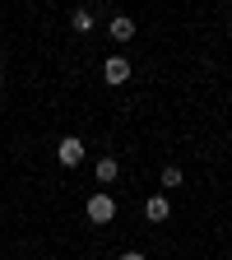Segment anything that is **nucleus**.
<instances>
[{
	"instance_id": "obj_1",
	"label": "nucleus",
	"mask_w": 232,
	"mask_h": 260,
	"mask_svg": "<svg viewBox=\"0 0 232 260\" xmlns=\"http://www.w3.org/2000/svg\"><path fill=\"white\" fill-rule=\"evenodd\" d=\"M84 214H88V223H112V218H116V200H112L107 190H97V195H88Z\"/></svg>"
},
{
	"instance_id": "obj_2",
	"label": "nucleus",
	"mask_w": 232,
	"mask_h": 260,
	"mask_svg": "<svg viewBox=\"0 0 232 260\" xmlns=\"http://www.w3.org/2000/svg\"><path fill=\"white\" fill-rule=\"evenodd\" d=\"M56 158L65 162V168H79V162H84V140H79V135H65V140L56 144Z\"/></svg>"
},
{
	"instance_id": "obj_3",
	"label": "nucleus",
	"mask_w": 232,
	"mask_h": 260,
	"mask_svg": "<svg viewBox=\"0 0 232 260\" xmlns=\"http://www.w3.org/2000/svg\"><path fill=\"white\" fill-rule=\"evenodd\" d=\"M144 218L149 223H168L172 218V200H168V195H149V200H144Z\"/></svg>"
},
{
	"instance_id": "obj_4",
	"label": "nucleus",
	"mask_w": 232,
	"mask_h": 260,
	"mask_svg": "<svg viewBox=\"0 0 232 260\" xmlns=\"http://www.w3.org/2000/svg\"><path fill=\"white\" fill-rule=\"evenodd\" d=\"M103 79H107V84H125V79H130V60H125V56H112V60L103 65Z\"/></svg>"
},
{
	"instance_id": "obj_5",
	"label": "nucleus",
	"mask_w": 232,
	"mask_h": 260,
	"mask_svg": "<svg viewBox=\"0 0 232 260\" xmlns=\"http://www.w3.org/2000/svg\"><path fill=\"white\" fill-rule=\"evenodd\" d=\"M107 32H112L116 42H130V38H135V19H130V14H116V19L107 23Z\"/></svg>"
},
{
	"instance_id": "obj_6",
	"label": "nucleus",
	"mask_w": 232,
	"mask_h": 260,
	"mask_svg": "<svg viewBox=\"0 0 232 260\" xmlns=\"http://www.w3.org/2000/svg\"><path fill=\"white\" fill-rule=\"evenodd\" d=\"M93 172H97V181H103V186H112V181L121 177V162H116V158H97Z\"/></svg>"
},
{
	"instance_id": "obj_7",
	"label": "nucleus",
	"mask_w": 232,
	"mask_h": 260,
	"mask_svg": "<svg viewBox=\"0 0 232 260\" xmlns=\"http://www.w3.org/2000/svg\"><path fill=\"white\" fill-rule=\"evenodd\" d=\"M70 28H75V32H88V28H93V10H75V14H70Z\"/></svg>"
},
{
	"instance_id": "obj_8",
	"label": "nucleus",
	"mask_w": 232,
	"mask_h": 260,
	"mask_svg": "<svg viewBox=\"0 0 232 260\" xmlns=\"http://www.w3.org/2000/svg\"><path fill=\"white\" fill-rule=\"evenodd\" d=\"M162 186H181V168H162Z\"/></svg>"
},
{
	"instance_id": "obj_9",
	"label": "nucleus",
	"mask_w": 232,
	"mask_h": 260,
	"mask_svg": "<svg viewBox=\"0 0 232 260\" xmlns=\"http://www.w3.org/2000/svg\"><path fill=\"white\" fill-rule=\"evenodd\" d=\"M121 260H149V255H140V251H125V255H121Z\"/></svg>"
},
{
	"instance_id": "obj_10",
	"label": "nucleus",
	"mask_w": 232,
	"mask_h": 260,
	"mask_svg": "<svg viewBox=\"0 0 232 260\" xmlns=\"http://www.w3.org/2000/svg\"><path fill=\"white\" fill-rule=\"evenodd\" d=\"M0 93H5V70H0Z\"/></svg>"
},
{
	"instance_id": "obj_11",
	"label": "nucleus",
	"mask_w": 232,
	"mask_h": 260,
	"mask_svg": "<svg viewBox=\"0 0 232 260\" xmlns=\"http://www.w3.org/2000/svg\"><path fill=\"white\" fill-rule=\"evenodd\" d=\"M0 70H5V56H0Z\"/></svg>"
}]
</instances>
